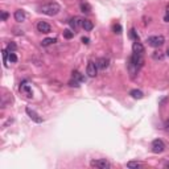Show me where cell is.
Masks as SVG:
<instances>
[{
	"label": "cell",
	"instance_id": "f1b7e54d",
	"mask_svg": "<svg viewBox=\"0 0 169 169\" xmlns=\"http://www.w3.org/2000/svg\"><path fill=\"white\" fill-rule=\"evenodd\" d=\"M164 20H165V21H167V23H169V12H168V13H167V15H165V17H164Z\"/></svg>",
	"mask_w": 169,
	"mask_h": 169
},
{
	"label": "cell",
	"instance_id": "484cf974",
	"mask_svg": "<svg viewBox=\"0 0 169 169\" xmlns=\"http://www.w3.org/2000/svg\"><path fill=\"white\" fill-rule=\"evenodd\" d=\"M69 86H72V87H78V86H79V81H77V79H74V81H70L69 82Z\"/></svg>",
	"mask_w": 169,
	"mask_h": 169
},
{
	"label": "cell",
	"instance_id": "5bb4252c",
	"mask_svg": "<svg viewBox=\"0 0 169 169\" xmlns=\"http://www.w3.org/2000/svg\"><path fill=\"white\" fill-rule=\"evenodd\" d=\"M130 95H132V98H135V99H141L144 97L143 91H140V90H131Z\"/></svg>",
	"mask_w": 169,
	"mask_h": 169
},
{
	"label": "cell",
	"instance_id": "277c9868",
	"mask_svg": "<svg viewBox=\"0 0 169 169\" xmlns=\"http://www.w3.org/2000/svg\"><path fill=\"white\" fill-rule=\"evenodd\" d=\"M164 149H165V144L162 143V140L156 139L152 141V152L153 153H161V152H164Z\"/></svg>",
	"mask_w": 169,
	"mask_h": 169
},
{
	"label": "cell",
	"instance_id": "d4e9b609",
	"mask_svg": "<svg viewBox=\"0 0 169 169\" xmlns=\"http://www.w3.org/2000/svg\"><path fill=\"white\" fill-rule=\"evenodd\" d=\"M112 29H114V32L118 33V35H119V33H122V27H120V24H115Z\"/></svg>",
	"mask_w": 169,
	"mask_h": 169
},
{
	"label": "cell",
	"instance_id": "603a6c76",
	"mask_svg": "<svg viewBox=\"0 0 169 169\" xmlns=\"http://www.w3.org/2000/svg\"><path fill=\"white\" fill-rule=\"evenodd\" d=\"M130 36H131V37L135 40V41H139V36L136 35V30H135L134 28H132V29L130 30Z\"/></svg>",
	"mask_w": 169,
	"mask_h": 169
},
{
	"label": "cell",
	"instance_id": "ffe728a7",
	"mask_svg": "<svg viewBox=\"0 0 169 169\" xmlns=\"http://www.w3.org/2000/svg\"><path fill=\"white\" fill-rule=\"evenodd\" d=\"M127 167L128 168H140L141 164H140V162H137V161H128L127 162Z\"/></svg>",
	"mask_w": 169,
	"mask_h": 169
},
{
	"label": "cell",
	"instance_id": "f546056e",
	"mask_svg": "<svg viewBox=\"0 0 169 169\" xmlns=\"http://www.w3.org/2000/svg\"><path fill=\"white\" fill-rule=\"evenodd\" d=\"M167 56L169 57V48H168V50H167Z\"/></svg>",
	"mask_w": 169,
	"mask_h": 169
},
{
	"label": "cell",
	"instance_id": "2e32d148",
	"mask_svg": "<svg viewBox=\"0 0 169 169\" xmlns=\"http://www.w3.org/2000/svg\"><path fill=\"white\" fill-rule=\"evenodd\" d=\"M73 78L77 79V81H79V82H83L85 81V77L82 75L81 73L78 72V70H74V72H73Z\"/></svg>",
	"mask_w": 169,
	"mask_h": 169
},
{
	"label": "cell",
	"instance_id": "30bf717a",
	"mask_svg": "<svg viewBox=\"0 0 169 169\" xmlns=\"http://www.w3.org/2000/svg\"><path fill=\"white\" fill-rule=\"evenodd\" d=\"M132 52H134V53H137V54H143L144 53V46L139 41H135L134 44H132Z\"/></svg>",
	"mask_w": 169,
	"mask_h": 169
},
{
	"label": "cell",
	"instance_id": "7a4b0ae2",
	"mask_svg": "<svg viewBox=\"0 0 169 169\" xmlns=\"http://www.w3.org/2000/svg\"><path fill=\"white\" fill-rule=\"evenodd\" d=\"M147 42L152 48H160L161 45H164L165 38L164 36H151V37L147 38Z\"/></svg>",
	"mask_w": 169,
	"mask_h": 169
},
{
	"label": "cell",
	"instance_id": "5b68a950",
	"mask_svg": "<svg viewBox=\"0 0 169 169\" xmlns=\"http://www.w3.org/2000/svg\"><path fill=\"white\" fill-rule=\"evenodd\" d=\"M86 73H87L89 77H91V78H94L95 75L98 74V65L93 61H90V62L87 63V69H86Z\"/></svg>",
	"mask_w": 169,
	"mask_h": 169
},
{
	"label": "cell",
	"instance_id": "ac0fdd59",
	"mask_svg": "<svg viewBox=\"0 0 169 169\" xmlns=\"http://www.w3.org/2000/svg\"><path fill=\"white\" fill-rule=\"evenodd\" d=\"M81 11L82 12H86V13H89V12L91 11V5L89 4V3H82V4H81Z\"/></svg>",
	"mask_w": 169,
	"mask_h": 169
},
{
	"label": "cell",
	"instance_id": "9a60e30c",
	"mask_svg": "<svg viewBox=\"0 0 169 169\" xmlns=\"http://www.w3.org/2000/svg\"><path fill=\"white\" fill-rule=\"evenodd\" d=\"M54 42H57V38H53V37H50V38H45V40H42L41 45H42V46H49V45L54 44Z\"/></svg>",
	"mask_w": 169,
	"mask_h": 169
},
{
	"label": "cell",
	"instance_id": "cb8c5ba5",
	"mask_svg": "<svg viewBox=\"0 0 169 169\" xmlns=\"http://www.w3.org/2000/svg\"><path fill=\"white\" fill-rule=\"evenodd\" d=\"M1 53H3V61H4V65L7 66V58H8V54H10V53H8L7 49H4Z\"/></svg>",
	"mask_w": 169,
	"mask_h": 169
},
{
	"label": "cell",
	"instance_id": "d6986e66",
	"mask_svg": "<svg viewBox=\"0 0 169 169\" xmlns=\"http://www.w3.org/2000/svg\"><path fill=\"white\" fill-rule=\"evenodd\" d=\"M152 57H153V60H162V58H164V54L161 53V52H153V54H152Z\"/></svg>",
	"mask_w": 169,
	"mask_h": 169
},
{
	"label": "cell",
	"instance_id": "8fae6325",
	"mask_svg": "<svg viewBox=\"0 0 169 169\" xmlns=\"http://www.w3.org/2000/svg\"><path fill=\"white\" fill-rule=\"evenodd\" d=\"M25 17H27V15L23 10H17L15 12V20H16L17 23H23V21L25 20Z\"/></svg>",
	"mask_w": 169,
	"mask_h": 169
},
{
	"label": "cell",
	"instance_id": "3957f363",
	"mask_svg": "<svg viewBox=\"0 0 169 169\" xmlns=\"http://www.w3.org/2000/svg\"><path fill=\"white\" fill-rule=\"evenodd\" d=\"M90 165L93 168H99V169H108L111 168V164L107 161L106 159H98V160H93L90 162Z\"/></svg>",
	"mask_w": 169,
	"mask_h": 169
},
{
	"label": "cell",
	"instance_id": "e0dca14e",
	"mask_svg": "<svg viewBox=\"0 0 169 169\" xmlns=\"http://www.w3.org/2000/svg\"><path fill=\"white\" fill-rule=\"evenodd\" d=\"M62 35H63V37H65L66 40H70V38L74 37V32H72L70 29H65L62 32Z\"/></svg>",
	"mask_w": 169,
	"mask_h": 169
},
{
	"label": "cell",
	"instance_id": "ba28073f",
	"mask_svg": "<svg viewBox=\"0 0 169 169\" xmlns=\"http://www.w3.org/2000/svg\"><path fill=\"white\" fill-rule=\"evenodd\" d=\"M82 21H83V19H81V17H73L72 20L69 21V24H70V27H72L73 29H78L79 27H82Z\"/></svg>",
	"mask_w": 169,
	"mask_h": 169
},
{
	"label": "cell",
	"instance_id": "4fadbf2b",
	"mask_svg": "<svg viewBox=\"0 0 169 169\" xmlns=\"http://www.w3.org/2000/svg\"><path fill=\"white\" fill-rule=\"evenodd\" d=\"M82 28H83L85 30H91L94 28V24L93 21L87 20V19H83V21H82Z\"/></svg>",
	"mask_w": 169,
	"mask_h": 169
},
{
	"label": "cell",
	"instance_id": "9c48e42d",
	"mask_svg": "<svg viewBox=\"0 0 169 169\" xmlns=\"http://www.w3.org/2000/svg\"><path fill=\"white\" fill-rule=\"evenodd\" d=\"M20 93L24 94L27 98H32V90H30L29 85H27V83H23L20 86Z\"/></svg>",
	"mask_w": 169,
	"mask_h": 169
},
{
	"label": "cell",
	"instance_id": "52a82bcc",
	"mask_svg": "<svg viewBox=\"0 0 169 169\" xmlns=\"http://www.w3.org/2000/svg\"><path fill=\"white\" fill-rule=\"evenodd\" d=\"M37 30H38V32H41V33H49L52 30V27L49 25L46 21H38Z\"/></svg>",
	"mask_w": 169,
	"mask_h": 169
},
{
	"label": "cell",
	"instance_id": "4316f807",
	"mask_svg": "<svg viewBox=\"0 0 169 169\" xmlns=\"http://www.w3.org/2000/svg\"><path fill=\"white\" fill-rule=\"evenodd\" d=\"M7 19H8V13H7V12L3 11V12H1V20H3V21H5Z\"/></svg>",
	"mask_w": 169,
	"mask_h": 169
},
{
	"label": "cell",
	"instance_id": "7c38bea8",
	"mask_svg": "<svg viewBox=\"0 0 169 169\" xmlns=\"http://www.w3.org/2000/svg\"><path fill=\"white\" fill-rule=\"evenodd\" d=\"M108 63H110V60L108 58H99L98 60V62H97V65H98V67L99 69H102V70H104L106 67H108Z\"/></svg>",
	"mask_w": 169,
	"mask_h": 169
},
{
	"label": "cell",
	"instance_id": "44dd1931",
	"mask_svg": "<svg viewBox=\"0 0 169 169\" xmlns=\"http://www.w3.org/2000/svg\"><path fill=\"white\" fill-rule=\"evenodd\" d=\"M10 53V52H8ZM8 60H10V62H17V56L15 54V52H12V53H10L8 54Z\"/></svg>",
	"mask_w": 169,
	"mask_h": 169
},
{
	"label": "cell",
	"instance_id": "83f0119b",
	"mask_svg": "<svg viewBox=\"0 0 169 169\" xmlns=\"http://www.w3.org/2000/svg\"><path fill=\"white\" fill-rule=\"evenodd\" d=\"M89 41H90L89 37H82V42H83V44H89Z\"/></svg>",
	"mask_w": 169,
	"mask_h": 169
},
{
	"label": "cell",
	"instance_id": "6da1fadb",
	"mask_svg": "<svg viewBox=\"0 0 169 169\" xmlns=\"http://www.w3.org/2000/svg\"><path fill=\"white\" fill-rule=\"evenodd\" d=\"M60 11H61V5L54 1L46 3V4L40 7V12H42V13L46 15V16H56L57 13H60Z\"/></svg>",
	"mask_w": 169,
	"mask_h": 169
},
{
	"label": "cell",
	"instance_id": "8992f818",
	"mask_svg": "<svg viewBox=\"0 0 169 169\" xmlns=\"http://www.w3.org/2000/svg\"><path fill=\"white\" fill-rule=\"evenodd\" d=\"M25 112L28 114V116H29L30 119H32L33 122H36V123H42V118L35 111V110L30 108V107H27V108H25Z\"/></svg>",
	"mask_w": 169,
	"mask_h": 169
},
{
	"label": "cell",
	"instance_id": "7402d4cb",
	"mask_svg": "<svg viewBox=\"0 0 169 169\" xmlns=\"http://www.w3.org/2000/svg\"><path fill=\"white\" fill-rule=\"evenodd\" d=\"M17 49V45L15 44V42H10V44H8V46H7V50L10 52V53H12V52H15Z\"/></svg>",
	"mask_w": 169,
	"mask_h": 169
}]
</instances>
